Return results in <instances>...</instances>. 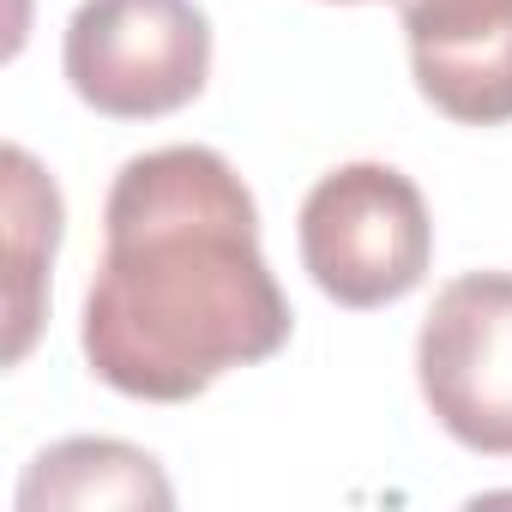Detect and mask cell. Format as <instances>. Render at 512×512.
Instances as JSON below:
<instances>
[{
    "label": "cell",
    "mask_w": 512,
    "mask_h": 512,
    "mask_svg": "<svg viewBox=\"0 0 512 512\" xmlns=\"http://www.w3.org/2000/svg\"><path fill=\"white\" fill-rule=\"evenodd\" d=\"M290 344V302L260 247V205L211 145L127 157L103 205V266L79 350L145 404H187Z\"/></svg>",
    "instance_id": "obj_1"
},
{
    "label": "cell",
    "mask_w": 512,
    "mask_h": 512,
    "mask_svg": "<svg viewBox=\"0 0 512 512\" xmlns=\"http://www.w3.org/2000/svg\"><path fill=\"white\" fill-rule=\"evenodd\" d=\"M302 266L338 308L404 302L434 266L422 187L392 163H344L302 199Z\"/></svg>",
    "instance_id": "obj_2"
},
{
    "label": "cell",
    "mask_w": 512,
    "mask_h": 512,
    "mask_svg": "<svg viewBox=\"0 0 512 512\" xmlns=\"http://www.w3.org/2000/svg\"><path fill=\"white\" fill-rule=\"evenodd\" d=\"M61 67L85 109L109 121H157L205 91L211 19L193 0H79Z\"/></svg>",
    "instance_id": "obj_3"
},
{
    "label": "cell",
    "mask_w": 512,
    "mask_h": 512,
    "mask_svg": "<svg viewBox=\"0 0 512 512\" xmlns=\"http://www.w3.org/2000/svg\"><path fill=\"white\" fill-rule=\"evenodd\" d=\"M416 380L458 446L512 458V272L440 284L416 338Z\"/></svg>",
    "instance_id": "obj_4"
},
{
    "label": "cell",
    "mask_w": 512,
    "mask_h": 512,
    "mask_svg": "<svg viewBox=\"0 0 512 512\" xmlns=\"http://www.w3.org/2000/svg\"><path fill=\"white\" fill-rule=\"evenodd\" d=\"M416 91L458 127L512 121V0H392Z\"/></svg>",
    "instance_id": "obj_5"
},
{
    "label": "cell",
    "mask_w": 512,
    "mask_h": 512,
    "mask_svg": "<svg viewBox=\"0 0 512 512\" xmlns=\"http://www.w3.org/2000/svg\"><path fill=\"white\" fill-rule=\"evenodd\" d=\"M91 506H175L163 464L145 446L79 434L31 458L19 482V512H91Z\"/></svg>",
    "instance_id": "obj_6"
},
{
    "label": "cell",
    "mask_w": 512,
    "mask_h": 512,
    "mask_svg": "<svg viewBox=\"0 0 512 512\" xmlns=\"http://www.w3.org/2000/svg\"><path fill=\"white\" fill-rule=\"evenodd\" d=\"M7 217H13V344L7 356L25 362L37 320H43V272L61 247V187L43 175V163L25 145H7Z\"/></svg>",
    "instance_id": "obj_7"
},
{
    "label": "cell",
    "mask_w": 512,
    "mask_h": 512,
    "mask_svg": "<svg viewBox=\"0 0 512 512\" xmlns=\"http://www.w3.org/2000/svg\"><path fill=\"white\" fill-rule=\"evenodd\" d=\"M344 7H356V0H344Z\"/></svg>",
    "instance_id": "obj_8"
}]
</instances>
